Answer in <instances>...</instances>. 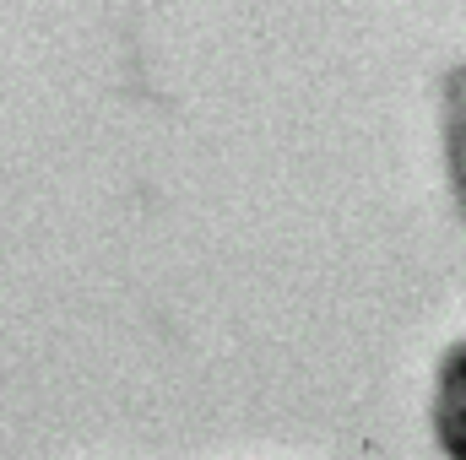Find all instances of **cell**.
<instances>
[{
	"mask_svg": "<svg viewBox=\"0 0 466 460\" xmlns=\"http://www.w3.org/2000/svg\"><path fill=\"white\" fill-rule=\"evenodd\" d=\"M440 125H445V168H451L456 212L466 217V60L445 71V87H440Z\"/></svg>",
	"mask_w": 466,
	"mask_h": 460,
	"instance_id": "obj_2",
	"label": "cell"
},
{
	"mask_svg": "<svg viewBox=\"0 0 466 460\" xmlns=\"http://www.w3.org/2000/svg\"><path fill=\"white\" fill-rule=\"evenodd\" d=\"M429 423L434 445L445 460H466V336L434 368V395H429Z\"/></svg>",
	"mask_w": 466,
	"mask_h": 460,
	"instance_id": "obj_1",
	"label": "cell"
}]
</instances>
